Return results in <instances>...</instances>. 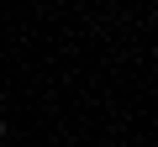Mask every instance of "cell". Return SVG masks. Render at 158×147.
Returning a JSON list of instances; mask_svg holds the SVG:
<instances>
[{
	"mask_svg": "<svg viewBox=\"0 0 158 147\" xmlns=\"http://www.w3.org/2000/svg\"><path fill=\"white\" fill-rule=\"evenodd\" d=\"M6 131H11V126H6V116H0V137H6Z\"/></svg>",
	"mask_w": 158,
	"mask_h": 147,
	"instance_id": "1",
	"label": "cell"
}]
</instances>
